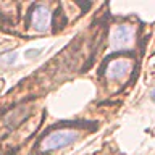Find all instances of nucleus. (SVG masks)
Instances as JSON below:
<instances>
[{
  "mask_svg": "<svg viewBox=\"0 0 155 155\" xmlns=\"http://www.w3.org/2000/svg\"><path fill=\"white\" fill-rule=\"evenodd\" d=\"M136 26L134 24H118L110 34V47L115 52H126L134 47Z\"/></svg>",
  "mask_w": 155,
  "mask_h": 155,
  "instance_id": "obj_1",
  "label": "nucleus"
},
{
  "mask_svg": "<svg viewBox=\"0 0 155 155\" xmlns=\"http://www.w3.org/2000/svg\"><path fill=\"white\" fill-rule=\"evenodd\" d=\"M76 139H78V133H76V131H70V129L55 131V133L47 134L45 137L42 139V142H41V152L42 153L53 152V150H58V149H61V147H66V145L73 144Z\"/></svg>",
  "mask_w": 155,
  "mask_h": 155,
  "instance_id": "obj_2",
  "label": "nucleus"
},
{
  "mask_svg": "<svg viewBox=\"0 0 155 155\" xmlns=\"http://www.w3.org/2000/svg\"><path fill=\"white\" fill-rule=\"evenodd\" d=\"M134 68V61L129 60V58L120 57L111 60L108 65H107L105 70V76L108 78L110 81H118V79H124L126 76L133 71Z\"/></svg>",
  "mask_w": 155,
  "mask_h": 155,
  "instance_id": "obj_3",
  "label": "nucleus"
},
{
  "mask_svg": "<svg viewBox=\"0 0 155 155\" xmlns=\"http://www.w3.org/2000/svg\"><path fill=\"white\" fill-rule=\"evenodd\" d=\"M29 23H31L34 31H37V32L48 31V26H50V10H48L47 5H42V3L34 5L31 13H29Z\"/></svg>",
  "mask_w": 155,
  "mask_h": 155,
  "instance_id": "obj_4",
  "label": "nucleus"
},
{
  "mask_svg": "<svg viewBox=\"0 0 155 155\" xmlns=\"http://www.w3.org/2000/svg\"><path fill=\"white\" fill-rule=\"evenodd\" d=\"M152 99H153V102H155V89L152 91Z\"/></svg>",
  "mask_w": 155,
  "mask_h": 155,
  "instance_id": "obj_5",
  "label": "nucleus"
}]
</instances>
